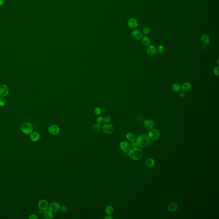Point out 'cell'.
<instances>
[{
	"label": "cell",
	"mask_w": 219,
	"mask_h": 219,
	"mask_svg": "<svg viewBox=\"0 0 219 219\" xmlns=\"http://www.w3.org/2000/svg\"><path fill=\"white\" fill-rule=\"evenodd\" d=\"M132 37L135 40H140L142 37L143 34L140 30H135L132 31L131 33Z\"/></svg>",
	"instance_id": "cell-10"
},
{
	"label": "cell",
	"mask_w": 219,
	"mask_h": 219,
	"mask_svg": "<svg viewBox=\"0 0 219 219\" xmlns=\"http://www.w3.org/2000/svg\"><path fill=\"white\" fill-rule=\"evenodd\" d=\"M38 218L37 217V216L35 215V214H31L29 217V219H37Z\"/></svg>",
	"instance_id": "cell-35"
},
{
	"label": "cell",
	"mask_w": 219,
	"mask_h": 219,
	"mask_svg": "<svg viewBox=\"0 0 219 219\" xmlns=\"http://www.w3.org/2000/svg\"><path fill=\"white\" fill-rule=\"evenodd\" d=\"M111 121V116L109 115H106L104 118V122L105 123H107Z\"/></svg>",
	"instance_id": "cell-28"
},
{
	"label": "cell",
	"mask_w": 219,
	"mask_h": 219,
	"mask_svg": "<svg viewBox=\"0 0 219 219\" xmlns=\"http://www.w3.org/2000/svg\"><path fill=\"white\" fill-rule=\"evenodd\" d=\"M130 144L127 141H124L120 143V148L123 152H128L130 149Z\"/></svg>",
	"instance_id": "cell-13"
},
{
	"label": "cell",
	"mask_w": 219,
	"mask_h": 219,
	"mask_svg": "<svg viewBox=\"0 0 219 219\" xmlns=\"http://www.w3.org/2000/svg\"><path fill=\"white\" fill-rule=\"evenodd\" d=\"M210 38L208 35L204 34L201 37V41L205 45H208L210 42Z\"/></svg>",
	"instance_id": "cell-19"
},
{
	"label": "cell",
	"mask_w": 219,
	"mask_h": 219,
	"mask_svg": "<svg viewBox=\"0 0 219 219\" xmlns=\"http://www.w3.org/2000/svg\"><path fill=\"white\" fill-rule=\"evenodd\" d=\"M4 4V0H0V7L3 6Z\"/></svg>",
	"instance_id": "cell-37"
},
{
	"label": "cell",
	"mask_w": 219,
	"mask_h": 219,
	"mask_svg": "<svg viewBox=\"0 0 219 219\" xmlns=\"http://www.w3.org/2000/svg\"><path fill=\"white\" fill-rule=\"evenodd\" d=\"M143 127L145 129L148 130H150L153 128L154 123L153 122L150 120H146L143 122Z\"/></svg>",
	"instance_id": "cell-11"
},
{
	"label": "cell",
	"mask_w": 219,
	"mask_h": 219,
	"mask_svg": "<svg viewBox=\"0 0 219 219\" xmlns=\"http://www.w3.org/2000/svg\"><path fill=\"white\" fill-rule=\"evenodd\" d=\"M213 72L215 75L216 76H218L219 74V66H217L213 70Z\"/></svg>",
	"instance_id": "cell-32"
},
{
	"label": "cell",
	"mask_w": 219,
	"mask_h": 219,
	"mask_svg": "<svg viewBox=\"0 0 219 219\" xmlns=\"http://www.w3.org/2000/svg\"><path fill=\"white\" fill-rule=\"evenodd\" d=\"M191 85L189 83H184L182 86V90L184 92H188L191 90Z\"/></svg>",
	"instance_id": "cell-18"
},
{
	"label": "cell",
	"mask_w": 219,
	"mask_h": 219,
	"mask_svg": "<svg viewBox=\"0 0 219 219\" xmlns=\"http://www.w3.org/2000/svg\"><path fill=\"white\" fill-rule=\"evenodd\" d=\"M127 25L131 29H135L138 26V21L136 19L131 18L127 21Z\"/></svg>",
	"instance_id": "cell-12"
},
{
	"label": "cell",
	"mask_w": 219,
	"mask_h": 219,
	"mask_svg": "<svg viewBox=\"0 0 219 219\" xmlns=\"http://www.w3.org/2000/svg\"><path fill=\"white\" fill-rule=\"evenodd\" d=\"M102 126L99 123H96L94 124L92 126V130L94 132L98 133L101 130Z\"/></svg>",
	"instance_id": "cell-23"
},
{
	"label": "cell",
	"mask_w": 219,
	"mask_h": 219,
	"mask_svg": "<svg viewBox=\"0 0 219 219\" xmlns=\"http://www.w3.org/2000/svg\"><path fill=\"white\" fill-rule=\"evenodd\" d=\"M38 207L39 209L42 210L43 211L49 208V202L45 199H41L38 202Z\"/></svg>",
	"instance_id": "cell-7"
},
{
	"label": "cell",
	"mask_w": 219,
	"mask_h": 219,
	"mask_svg": "<svg viewBox=\"0 0 219 219\" xmlns=\"http://www.w3.org/2000/svg\"><path fill=\"white\" fill-rule=\"evenodd\" d=\"M142 45L144 46H148L150 45V39L147 36H144L143 37H142Z\"/></svg>",
	"instance_id": "cell-22"
},
{
	"label": "cell",
	"mask_w": 219,
	"mask_h": 219,
	"mask_svg": "<svg viewBox=\"0 0 219 219\" xmlns=\"http://www.w3.org/2000/svg\"><path fill=\"white\" fill-rule=\"evenodd\" d=\"M178 204L176 202H171L169 204L168 209L170 212H176L178 209Z\"/></svg>",
	"instance_id": "cell-17"
},
{
	"label": "cell",
	"mask_w": 219,
	"mask_h": 219,
	"mask_svg": "<svg viewBox=\"0 0 219 219\" xmlns=\"http://www.w3.org/2000/svg\"><path fill=\"white\" fill-rule=\"evenodd\" d=\"M150 28H148V27L144 28L142 29V34H143L145 35H147V34H149V33L150 32Z\"/></svg>",
	"instance_id": "cell-27"
},
{
	"label": "cell",
	"mask_w": 219,
	"mask_h": 219,
	"mask_svg": "<svg viewBox=\"0 0 219 219\" xmlns=\"http://www.w3.org/2000/svg\"><path fill=\"white\" fill-rule=\"evenodd\" d=\"M43 217L46 219H51L53 217V213L50 210L46 209L43 212Z\"/></svg>",
	"instance_id": "cell-16"
},
{
	"label": "cell",
	"mask_w": 219,
	"mask_h": 219,
	"mask_svg": "<svg viewBox=\"0 0 219 219\" xmlns=\"http://www.w3.org/2000/svg\"><path fill=\"white\" fill-rule=\"evenodd\" d=\"M172 90L175 92H179L181 90V87L179 84H176L173 85L172 86Z\"/></svg>",
	"instance_id": "cell-25"
},
{
	"label": "cell",
	"mask_w": 219,
	"mask_h": 219,
	"mask_svg": "<svg viewBox=\"0 0 219 219\" xmlns=\"http://www.w3.org/2000/svg\"><path fill=\"white\" fill-rule=\"evenodd\" d=\"M30 138L31 140V141L34 142H36L39 141L40 138V135L39 133H38L36 131H32L31 133L30 134Z\"/></svg>",
	"instance_id": "cell-15"
},
{
	"label": "cell",
	"mask_w": 219,
	"mask_h": 219,
	"mask_svg": "<svg viewBox=\"0 0 219 219\" xmlns=\"http://www.w3.org/2000/svg\"><path fill=\"white\" fill-rule=\"evenodd\" d=\"M126 138L127 139V140L129 141L132 142L136 140V137L134 134L132 132H130L126 135Z\"/></svg>",
	"instance_id": "cell-21"
},
{
	"label": "cell",
	"mask_w": 219,
	"mask_h": 219,
	"mask_svg": "<svg viewBox=\"0 0 219 219\" xmlns=\"http://www.w3.org/2000/svg\"><path fill=\"white\" fill-rule=\"evenodd\" d=\"M155 163V161L154 159L153 158H148V159L146 160L145 164L146 165V167L148 168H151L152 167H153Z\"/></svg>",
	"instance_id": "cell-20"
},
{
	"label": "cell",
	"mask_w": 219,
	"mask_h": 219,
	"mask_svg": "<svg viewBox=\"0 0 219 219\" xmlns=\"http://www.w3.org/2000/svg\"><path fill=\"white\" fill-rule=\"evenodd\" d=\"M148 137L152 141H157L160 138V133L157 129H152L149 131Z\"/></svg>",
	"instance_id": "cell-4"
},
{
	"label": "cell",
	"mask_w": 219,
	"mask_h": 219,
	"mask_svg": "<svg viewBox=\"0 0 219 219\" xmlns=\"http://www.w3.org/2000/svg\"><path fill=\"white\" fill-rule=\"evenodd\" d=\"M60 131V130L59 127L56 125H52L49 128V132L51 135H57L59 133Z\"/></svg>",
	"instance_id": "cell-9"
},
{
	"label": "cell",
	"mask_w": 219,
	"mask_h": 219,
	"mask_svg": "<svg viewBox=\"0 0 219 219\" xmlns=\"http://www.w3.org/2000/svg\"><path fill=\"white\" fill-rule=\"evenodd\" d=\"M136 142L137 145L141 148H146L149 144L150 139L147 135L145 134H142L139 136Z\"/></svg>",
	"instance_id": "cell-1"
},
{
	"label": "cell",
	"mask_w": 219,
	"mask_h": 219,
	"mask_svg": "<svg viewBox=\"0 0 219 219\" xmlns=\"http://www.w3.org/2000/svg\"><path fill=\"white\" fill-rule=\"evenodd\" d=\"M94 113L96 115H99L101 113V110L99 107H96L94 109Z\"/></svg>",
	"instance_id": "cell-30"
},
{
	"label": "cell",
	"mask_w": 219,
	"mask_h": 219,
	"mask_svg": "<svg viewBox=\"0 0 219 219\" xmlns=\"http://www.w3.org/2000/svg\"><path fill=\"white\" fill-rule=\"evenodd\" d=\"M105 212L107 215H111L114 212V208L111 205H108L105 208Z\"/></svg>",
	"instance_id": "cell-24"
},
{
	"label": "cell",
	"mask_w": 219,
	"mask_h": 219,
	"mask_svg": "<svg viewBox=\"0 0 219 219\" xmlns=\"http://www.w3.org/2000/svg\"><path fill=\"white\" fill-rule=\"evenodd\" d=\"M60 211H61V212H62L65 213V212H66L67 211V207L66 206H65V205H63V206L60 207Z\"/></svg>",
	"instance_id": "cell-31"
},
{
	"label": "cell",
	"mask_w": 219,
	"mask_h": 219,
	"mask_svg": "<svg viewBox=\"0 0 219 219\" xmlns=\"http://www.w3.org/2000/svg\"><path fill=\"white\" fill-rule=\"evenodd\" d=\"M128 155L131 159L134 160H138L142 157L143 152L140 148H134L129 150Z\"/></svg>",
	"instance_id": "cell-2"
},
{
	"label": "cell",
	"mask_w": 219,
	"mask_h": 219,
	"mask_svg": "<svg viewBox=\"0 0 219 219\" xmlns=\"http://www.w3.org/2000/svg\"><path fill=\"white\" fill-rule=\"evenodd\" d=\"M105 219H113V217L111 216L110 215H107V216H106L105 218H104Z\"/></svg>",
	"instance_id": "cell-36"
},
{
	"label": "cell",
	"mask_w": 219,
	"mask_h": 219,
	"mask_svg": "<svg viewBox=\"0 0 219 219\" xmlns=\"http://www.w3.org/2000/svg\"><path fill=\"white\" fill-rule=\"evenodd\" d=\"M102 131L107 134H111L114 131V127L112 125L108 124H105L102 127Z\"/></svg>",
	"instance_id": "cell-6"
},
{
	"label": "cell",
	"mask_w": 219,
	"mask_h": 219,
	"mask_svg": "<svg viewBox=\"0 0 219 219\" xmlns=\"http://www.w3.org/2000/svg\"><path fill=\"white\" fill-rule=\"evenodd\" d=\"M130 146H131V147L134 148H136V146H138V145H137V142H135V141H134L131 142Z\"/></svg>",
	"instance_id": "cell-34"
},
{
	"label": "cell",
	"mask_w": 219,
	"mask_h": 219,
	"mask_svg": "<svg viewBox=\"0 0 219 219\" xmlns=\"http://www.w3.org/2000/svg\"><path fill=\"white\" fill-rule=\"evenodd\" d=\"M156 49L153 45H148L146 49V52L149 55L153 56L156 54Z\"/></svg>",
	"instance_id": "cell-14"
},
{
	"label": "cell",
	"mask_w": 219,
	"mask_h": 219,
	"mask_svg": "<svg viewBox=\"0 0 219 219\" xmlns=\"http://www.w3.org/2000/svg\"><path fill=\"white\" fill-rule=\"evenodd\" d=\"M97 122L98 123H102L103 122H104V118L100 116L97 119Z\"/></svg>",
	"instance_id": "cell-33"
},
{
	"label": "cell",
	"mask_w": 219,
	"mask_h": 219,
	"mask_svg": "<svg viewBox=\"0 0 219 219\" xmlns=\"http://www.w3.org/2000/svg\"><path fill=\"white\" fill-rule=\"evenodd\" d=\"M60 206L58 203L56 202H52L49 205V210L52 212H57L60 209Z\"/></svg>",
	"instance_id": "cell-8"
},
{
	"label": "cell",
	"mask_w": 219,
	"mask_h": 219,
	"mask_svg": "<svg viewBox=\"0 0 219 219\" xmlns=\"http://www.w3.org/2000/svg\"><path fill=\"white\" fill-rule=\"evenodd\" d=\"M6 100L4 99V97H0V106H4L6 104Z\"/></svg>",
	"instance_id": "cell-29"
},
{
	"label": "cell",
	"mask_w": 219,
	"mask_h": 219,
	"mask_svg": "<svg viewBox=\"0 0 219 219\" xmlns=\"http://www.w3.org/2000/svg\"><path fill=\"white\" fill-rule=\"evenodd\" d=\"M184 96H185V94H184V92H181V94H180V97L183 98Z\"/></svg>",
	"instance_id": "cell-38"
},
{
	"label": "cell",
	"mask_w": 219,
	"mask_h": 219,
	"mask_svg": "<svg viewBox=\"0 0 219 219\" xmlns=\"http://www.w3.org/2000/svg\"><path fill=\"white\" fill-rule=\"evenodd\" d=\"M9 88L6 85L0 84V97H5L9 93Z\"/></svg>",
	"instance_id": "cell-5"
},
{
	"label": "cell",
	"mask_w": 219,
	"mask_h": 219,
	"mask_svg": "<svg viewBox=\"0 0 219 219\" xmlns=\"http://www.w3.org/2000/svg\"><path fill=\"white\" fill-rule=\"evenodd\" d=\"M21 129L23 133L26 134H28L33 131L34 127L31 124L28 122H25L22 124Z\"/></svg>",
	"instance_id": "cell-3"
},
{
	"label": "cell",
	"mask_w": 219,
	"mask_h": 219,
	"mask_svg": "<svg viewBox=\"0 0 219 219\" xmlns=\"http://www.w3.org/2000/svg\"><path fill=\"white\" fill-rule=\"evenodd\" d=\"M157 51L159 54H162L165 51V48L163 45H160L157 48Z\"/></svg>",
	"instance_id": "cell-26"
}]
</instances>
